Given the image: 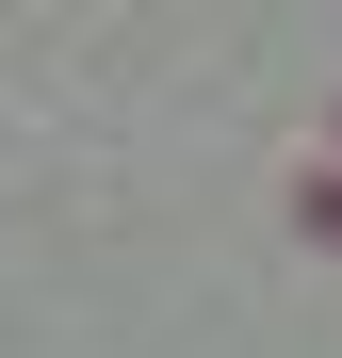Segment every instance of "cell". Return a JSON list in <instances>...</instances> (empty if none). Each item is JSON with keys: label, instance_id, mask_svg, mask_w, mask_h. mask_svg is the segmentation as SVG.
<instances>
[{"label": "cell", "instance_id": "1", "mask_svg": "<svg viewBox=\"0 0 342 358\" xmlns=\"http://www.w3.org/2000/svg\"><path fill=\"white\" fill-rule=\"evenodd\" d=\"M294 228H310V245H342V163H294Z\"/></svg>", "mask_w": 342, "mask_h": 358}, {"label": "cell", "instance_id": "2", "mask_svg": "<svg viewBox=\"0 0 342 358\" xmlns=\"http://www.w3.org/2000/svg\"><path fill=\"white\" fill-rule=\"evenodd\" d=\"M326 131H342V114H326Z\"/></svg>", "mask_w": 342, "mask_h": 358}]
</instances>
